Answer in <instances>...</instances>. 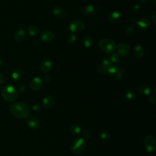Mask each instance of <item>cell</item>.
Here are the masks:
<instances>
[{"instance_id": "obj_1", "label": "cell", "mask_w": 156, "mask_h": 156, "mask_svg": "<svg viewBox=\"0 0 156 156\" xmlns=\"http://www.w3.org/2000/svg\"><path fill=\"white\" fill-rule=\"evenodd\" d=\"M9 110L15 117L20 119L26 118L30 115V108L27 104L24 102H16L11 104Z\"/></svg>"}, {"instance_id": "obj_2", "label": "cell", "mask_w": 156, "mask_h": 156, "mask_svg": "<svg viewBox=\"0 0 156 156\" xmlns=\"http://www.w3.org/2000/svg\"><path fill=\"white\" fill-rule=\"evenodd\" d=\"M1 94L3 99L7 102L14 101L18 96L16 90L10 85L4 86L1 88Z\"/></svg>"}, {"instance_id": "obj_3", "label": "cell", "mask_w": 156, "mask_h": 156, "mask_svg": "<svg viewBox=\"0 0 156 156\" xmlns=\"http://www.w3.org/2000/svg\"><path fill=\"white\" fill-rule=\"evenodd\" d=\"M99 46L103 52L111 54L116 50V44L115 41L112 39L103 38L99 41Z\"/></svg>"}, {"instance_id": "obj_4", "label": "cell", "mask_w": 156, "mask_h": 156, "mask_svg": "<svg viewBox=\"0 0 156 156\" xmlns=\"http://www.w3.org/2000/svg\"><path fill=\"white\" fill-rule=\"evenodd\" d=\"M87 148V143L83 138H77L71 143V151L75 154L83 153Z\"/></svg>"}, {"instance_id": "obj_5", "label": "cell", "mask_w": 156, "mask_h": 156, "mask_svg": "<svg viewBox=\"0 0 156 156\" xmlns=\"http://www.w3.org/2000/svg\"><path fill=\"white\" fill-rule=\"evenodd\" d=\"M144 144L146 149L149 153H154L156 150V141L155 138L151 135L145 136L144 138Z\"/></svg>"}, {"instance_id": "obj_6", "label": "cell", "mask_w": 156, "mask_h": 156, "mask_svg": "<svg viewBox=\"0 0 156 156\" xmlns=\"http://www.w3.org/2000/svg\"><path fill=\"white\" fill-rule=\"evenodd\" d=\"M107 71L109 73L110 76L113 79L116 80L121 79L124 76V73L122 69L119 66H117L115 65H111L108 68Z\"/></svg>"}, {"instance_id": "obj_7", "label": "cell", "mask_w": 156, "mask_h": 156, "mask_svg": "<svg viewBox=\"0 0 156 156\" xmlns=\"http://www.w3.org/2000/svg\"><path fill=\"white\" fill-rule=\"evenodd\" d=\"M116 49L117 50L118 54L122 57H127L130 52V48L129 45L126 43L122 42L119 43L116 46Z\"/></svg>"}, {"instance_id": "obj_8", "label": "cell", "mask_w": 156, "mask_h": 156, "mask_svg": "<svg viewBox=\"0 0 156 156\" xmlns=\"http://www.w3.org/2000/svg\"><path fill=\"white\" fill-rule=\"evenodd\" d=\"M84 23L79 20H75L71 22L69 29L72 32H80L84 29Z\"/></svg>"}, {"instance_id": "obj_9", "label": "cell", "mask_w": 156, "mask_h": 156, "mask_svg": "<svg viewBox=\"0 0 156 156\" xmlns=\"http://www.w3.org/2000/svg\"><path fill=\"white\" fill-rule=\"evenodd\" d=\"M24 76V71L20 68H16L12 71L11 74V77L14 82H19L22 80Z\"/></svg>"}, {"instance_id": "obj_10", "label": "cell", "mask_w": 156, "mask_h": 156, "mask_svg": "<svg viewBox=\"0 0 156 156\" xmlns=\"http://www.w3.org/2000/svg\"><path fill=\"white\" fill-rule=\"evenodd\" d=\"M43 85L42 80L38 77H34L30 82V87L33 91H38L40 90Z\"/></svg>"}, {"instance_id": "obj_11", "label": "cell", "mask_w": 156, "mask_h": 156, "mask_svg": "<svg viewBox=\"0 0 156 156\" xmlns=\"http://www.w3.org/2000/svg\"><path fill=\"white\" fill-rule=\"evenodd\" d=\"M39 68L41 72L47 73L49 72L52 68V63L48 59H44L41 62Z\"/></svg>"}, {"instance_id": "obj_12", "label": "cell", "mask_w": 156, "mask_h": 156, "mask_svg": "<svg viewBox=\"0 0 156 156\" xmlns=\"http://www.w3.org/2000/svg\"><path fill=\"white\" fill-rule=\"evenodd\" d=\"M136 24L140 29L144 30L149 27L151 24V21L147 17H143L139 20L136 21Z\"/></svg>"}, {"instance_id": "obj_13", "label": "cell", "mask_w": 156, "mask_h": 156, "mask_svg": "<svg viewBox=\"0 0 156 156\" xmlns=\"http://www.w3.org/2000/svg\"><path fill=\"white\" fill-rule=\"evenodd\" d=\"M54 39V34L52 31L45 30L41 33V40L45 43H49L52 41Z\"/></svg>"}, {"instance_id": "obj_14", "label": "cell", "mask_w": 156, "mask_h": 156, "mask_svg": "<svg viewBox=\"0 0 156 156\" xmlns=\"http://www.w3.org/2000/svg\"><path fill=\"white\" fill-rule=\"evenodd\" d=\"M27 125L32 129H38L40 127V120L35 117H30L27 121Z\"/></svg>"}, {"instance_id": "obj_15", "label": "cell", "mask_w": 156, "mask_h": 156, "mask_svg": "<svg viewBox=\"0 0 156 156\" xmlns=\"http://www.w3.org/2000/svg\"><path fill=\"white\" fill-rule=\"evenodd\" d=\"M52 13L54 16L58 20H62L65 16V12L64 9L60 6L55 7L53 9Z\"/></svg>"}, {"instance_id": "obj_16", "label": "cell", "mask_w": 156, "mask_h": 156, "mask_svg": "<svg viewBox=\"0 0 156 156\" xmlns=\"http://www.w3.org/2000/svg\"><path fill=\"white\" fill-rule=\"evenodd\" d=\"M82 12L85 15L91 17V16H94L96 14V8L93 5H85V7H83V8L82 9Z\"/></svg>"}, {"instance_id": "obj_17", "label": "cell", "mask_w": 156, "mask_h": 156, "mask_svg": "<svg viewBox=\"0 0 156 156\" xmlns=\"http://www.w3.org/2000/svg\"><path fill=\"white\" fill-rule=\"evenodd\" d=\"M121 13L119 11H112L110 12L107 15L108 20L111 23L117 22L121 18Z\"/></svg>"}, {"instance_id": "obj_18", "label": "cell", "mask_w": 156, "mask_h": 156, "mask_svg": "<svg viewBox=\"0 0 156 156\" xmlns=\"http://www.w3.org/2000/svg\"><path fill=\"white\" fill-rule=\"evenodd\" d=\"M25 37H26V32L24 29L22 28L17 29L15 31L13 35L14 39L18 42H21L23 41L25 38Z\"/></svg>"}, {"instance_id": "obj_19", "label": "cell", "mask_w": 156, "mask_h": 156, "mask_svg": "<svg viewBox=\"0 0 156 156\" xmlns=\"http://www.w3.org/2000/svg\"><path fill=\"white\" fill-rule=\"evenodd\" d=\"M137 91L141 96H147L151 93V88L148 85L143 84L138 88Z\"/></svg>"}, {"instance_id": "obj_20", "label": "cell", "mask_w": 156, "mask_h": 156, "mask_svg": "<svg viewBox=\"0 0 156 156\" xmlns=\"http://www.w3.org/2000/svg\"><path fill=\"white\" fill-rule=\"evenodd\" d=\"M42 102L45 108H51L54 105V99L51 96H48L43 99Z\"/></svg>"}, {"instance_id": "obj_21", "label": "cell", "mask_w": 156, "mask_h": 156, "mask_svg": "<svg viewBox=\"0 0 156 156\" xmlns=\"http://www.w3.org/2000/svg\"><path fill=\"white\" fill-rule=\"evenodd\" d=\"M133 54L137 58H141L144 56V50L142 46L136 45L133 49Z\"/></svg>"}, {"instance_id": "obj_22", "label": "cell", "mask_w": 156, "mask_h": 156, "mask_svg": "<svg viewBox=\"0 0 156 156\" xmlns=\"http://www.w3.org/2000/svg\"><path fill=\"white\" fill-rule=\"evenodd\" d=\"M28 34L32 37H36L40 33L39 28L36 26H30L27 28Z\"/></svg>"}, {"instance_id": "obj_23", "label": "cell", "mask_w": 156, "mask_h": 156, "mask_svg": "<svg viewBox=\"0 0 156 156\" xmlns=\"http://www.w3.org/2000/svg\"><path fill=\"white\" fill-rule=\"evenodd\" d=\"M82 43L85 47L90 48L93 44V40L90 36L86 35V36L83 37V38L82 39Z\"/></svg>"}, {"instance_id": "obj_24", "label": "cell", "mask_w": 156, "mask_h": 156, "mask_svg": "<svg viewBox=\"0 0 156 156\" xmlns=\"http://www.w3.org/2000/svg\"><path fill=\"white\" fill-rule=\"evenodd\" d=\"M69 130L72 134L77 135L80 133L81 128L77 124H72L69 126Z\"/></svg>"}, {"instance_id": "obj_25", "label": "cell", "mask_w": 156, "mask_h": 156, "mask_svg": "<svg viewBox=\"0 0 156 156\" xmlns=\"http://www.w3.org/2000/svg\"><path fill=\"white\" fill-rule=\"evenodd\" d=\"M125 96L126 99L129 101H133L136 98V93L132 89H127L125 92Z\"/></svg>"}, {"instance_id": "obj_26", "label": "cell", "mask_w": 156, "mask_h": 156, "mask_svg": "<svg viewBox=\"0 0 156 156\" xmlns=\"http://www.w3.org/2000/svg\"><path fill=\"white\" fill-rule=\"evenodd\" d=\"M100 138L104 141H108L111 138L110 133L107 131H102L99 134Z\"/></svg>"}, {"instance_id": "obj_27", "label": "cell", "mask_w": 156, "mask_h": 156, "mask_svg": "<svg viewBox=\"0 0 156 156\" xmlns=\"http://www.w3.org/2000/svg\"><path fill=\"white\" fill-rule=\"evenodd\" d=\"M109 59L110 62L112 63H119L120 61V56L118 54L113 52L111 54Z\"/></svg>"}, {"instance_id": "obj_28", "label": "cell", "mask_w": 156, "mask_h": 156, "mask_svg": "<svg viewBox=\"0 0 156 156\" xmlns=\"http://www.w3.org/2000/svg\"><path fill=\"white\" fill-rule=\"evenodd\" d=\"M135 32V28L133 26H129L126 27L125 33L126 35L128 37H131L132 36Z\"/></svg>"}, {"instance_id": "obj_29", "label": "cell", "mask_w": 156, "mask_h": 156, "mask_svg": "<svg viewBox=\"0 0 156 156\" xmlns=\"http://www.w3.org/2000/svg\"><path fill=\"white\" fill-rule=\"evenodd\" d=\"M76 37L74 34H72V33L69 34L66 37V41L69 44L74 43L76 41Z\"/></svg>"}, {"instance_id": "obj_30", "label": "cell", "mask_w": 156, "mask_h": 156, "mask_svg": "<svg viewBox=\"0 0 156 156\" xmlns=\"http://www.w3.org/2000/svg\"><path fill=\"white\" fill-rule=\"evenodd\" d=\"M111 62L108 58H105L102 60L101 62V65H102L104 67H105L106 69H108V68L112 65H111Z\"/></svg>"}, {"instance_id": "obj_31", "label": "cell", "mask_w": 156, "mask_h": 156, "mask_svg": "<svg viewBox=\"0 0 156 156\" xmlns=\"http://www.w3.org/2000/svg\"><path fill=\"white\" fill-rule=\"evenodd\" d=\"M96 71L99 74H104L107 71V69H106L105 67H104L102 65H100L96 69Z\"/></svg>"}, {"instance_id": "obj_32", "label": "cell", "mask_w": 156, "mask_h": 156, "mask_svg": "<svg viewBox=\"0 0 156 156\" xmlns=\"http://www.w3.org/2000/svg\"><path fill=\"white\" fill-rule=\"evenodd\" d=\"M91 136V132L90 130H85L83 133V138L85 139H89Z\"/></svg>"}, {"instance_id": "obj_33", "label": "cell", "mask_w": 156, "mask_h": 156, "mask_svg": "<svg viewBox=\"0 0 156 156\" xmlns=\"http://www.w3.org/2000/svg\"><path fill=\"white\" fill-rule=\"evenodd\" d=\"M17 89L20 92H23V91H25V86L23 83H19L17 85Z\"/></svg>"}, {"instance_id": "obj_34", "label": "cell", "mask_w": 156, "mask_h": 156, "mask_svg": "<svg viewBox=\"0 0 156 156\" xmlns=\"http://www.w3.org/2000/svg\"><path fill=\"white\" fill-rule=\"evenodd\" d=\"M40 108H41V107H40V105L39 104H35V105H34L33 107H32L33 110H34V111H35V112L39 111V110H40Z\"/></svg>"}, {"instance_id": "obj_35", "label": "cell", "mask_w": 156, "mask_h": 156, "mask_svg": "<svg viewBox=\"0 0 156 156\" xmlns=\"http://www.w3.org/2000/svg\"><path fill=\"white\" fill-rule=\"evenodd\" d=\"M5 82V77L4 74L1 73H0V85H2Z\"/></svg>"}, {"instance_id": "obj_36", "label": "cell", "mask_w": 156, "mask_h": 156, "mask_svg": "<svg viewBox=\"0 0 156 156\" xmlns=\"http://www.w3.org/2000/svg\"><path fill=\"white\" fill-rule=\"evenodd\" d=\"M43 80L45 82H48L51 80V77L49 75H46L43 77Z\"/></svg>"}, {"instance_id": "obj_37", "label": "cell", "mask_w": 156, "mask_h": 156, "mask_svg": "<svg viewBox=\"0 0 156 156\" xmlns=\"http://www.w3.org/2000/svg\"><path fill=\"white\" fill-rule=\"evenodd\" d=\"M149 101L151 102V103H152V104H154L155 102V97L154 96H151L149 98Z\"/></svg>"}, {"instance_id": "obj_38", "label": "cell", "mask_w": 156, "mask_h": 156, "mask_svg": "<svg viewBox=\"0 0 156 156\" xmlns=\"http://www.w3.org/2000/svg\"><path fill=\"white\" fill-rule=\"evenodd\" d=\"M155 12L154 13V15H153V16H152L153 22H154V24H155Z\"/></svg>"}, {"instance_id": "obj_39", "label": "cell", "mask_w": 156, "mask_h": 156, "mask_svg": "<svg viewBox=\"0 0 156 156\" xmlns=\"http://www.w3.org/2000/svg\"><path fill=\"white\" fill-rule=\"evenodd\" d=\"M138 1L140 2H141V3H145L147 1V0H138Z\"/></svg>"}, {"instance_id": "obj_40", "label": "cell", "mask_w": 156, "mask_h": 156, "mask_svg": "<svg viewBox=\"0 0 156 156\" xmlns=\"http://www.w3.org/2000/svg\"><path fill=\"white\" fill-rule=\"evenodd\" d=\"M2 65H3V62H2V60L0 58V67L1 66H2Z\"/></svg>"}, {"instance_id": "obj_41", "label": "cell", "mask_w": 156, "mask_h": 156, "mask_svg": "<svg viewBox=\"0 0 156 156\" xmlns=\"http://www.w3.org/2000/svg\"><path fill=\"white\" fill-rule=\"evenodd\" d=\"M154 4H155V0H154Z\"/></svg>"}]
</instances>
